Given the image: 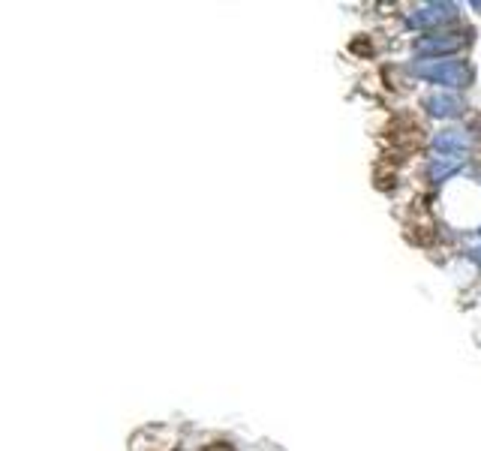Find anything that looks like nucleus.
I'll return each instance as SVG.
<instances>
[{"instance_id":"nucleus-2","label":"nucleus","mask_w":481,"mask_h":451,"mask_svg":"<svg viewBox=\"0 0 481 451\" xmlns=\"http://www.w3.org/2000/svg\"><path fill=\"white\" fill-rule=\"evenodd\" d=\"M457 15V6L454 3H427L424 9H418L415 15H409V24L412 27H436V24H445Z\"/></svg>"},{"instance_id":"nucleus-1","label":"nucleus","mask_w":481,"mask_h":451,"mask_svg":"<svg viewBox=\"0 0 481 451\" xmlns=\"http://www.w3.org/2000/svg\"><path fill=\"white\" fill-rule=\"evenodd\" d=\"M412 73L424 82L443 85V87H464L469 82V66L464 60H430V64L415 66Z\"/></svg>"},{"instance_id":"nucleus-4","label":"nucleus","mask_w":481,"mask_h":451,"mask_svg":"<svg viewBox=\"0 0 481 451\" xmlns=\"http://www.w3.org/2000/svg\"><path fill=\"white\" fill-rule=\"evenodd\" d=\"M424 106L433 117H454V115H460V108H464L457 96H445V94L443 96H427Z\"/></svg>"},{"instance_id":"nucleus-6","label":"nucleus","mask_w":481,"mask_h":451,"mask_svg":"<svg viewBox=\"0 0 481 451\" xmlns=\"http://www.w3.org/2000/svg\"><path fill=\"white\" fill-rule=\"evenodd\" d=\"M457 169H460L457 163H445V159L439 157V163L430 166V178H433V180H443V178H448V175H454Z\"/></svg>"},{"instance_id":"nucleus-3","label":"nucleus","mask_w":481,"mask_h":451,"mask_svg":"<svg viewBox=\"0 0 481 451\" xmlns=\"http://www.w3.org/2000/svg\"><path fill=\"white\" fill-rule=\"evenodd\" d=\"M460 39L457 34H439V36H424V39H418V52L421 55H430V57H439V55H451V52H457L460 48Z\"/></svg>"},{"instance_id":"nucleus-5","label":"nucleus","mask_w":481,"mask_h":451,"mask_svg":"<svg viewBox=\"0 0 481 451\" xmlns=\"http://www.w3.org/2000/svg\"><path fill=\"white\" fill-rule=\"evenodd\" d=\"M436 148H439V154H460V150L469 148V138L460 133V129H448V133L436 136Z\"/></svg>"}]
</instances>
